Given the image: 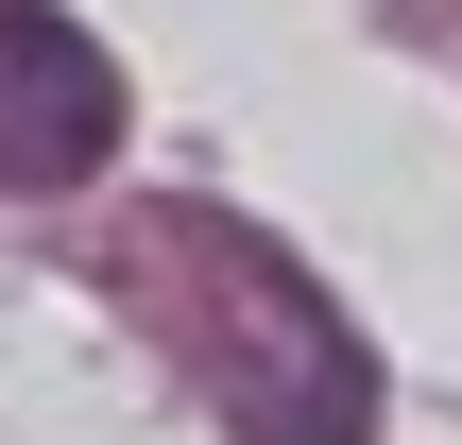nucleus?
I'll use <instances>...</instances> for the list:
<instances>
[{"label":"nucleus","instance_id":"nucleus-1","mask_svg":"<svg viewBox=\"0 0 462 445\" xmlns=\"http://www.w3.org/2000/svg\"><path fill=\"white\" fill-rule=\"evenodd\" d=\"M120 154V51L51 0H0V189H86Z\"/></svg>","mask_w":462,"mask_h":445},{"label":"nucleus","instance_id":"nucleus-2","mask_svg":"<svg viewBox=\"0 0 462 445\" xmlns=\"http://www.w3.org/2000/svg\"><path fill=\"white\" fill-rule=\"evenodd\" d=\"M240 309H257V360H240V445H360V429H377L360 326H343L291 257H240Z\"/></svg>","mask_w":462,"mask_h":445}]
</instances>
